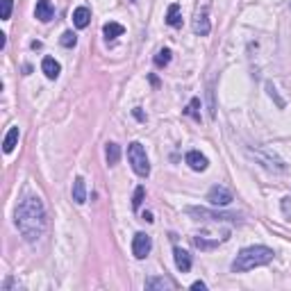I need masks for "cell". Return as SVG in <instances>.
Masks as SVG:
<instances>
[{
  "label": "cell",
  "instance_id": "obj_8",
  "mask_svg": "<svg viewBox=\"0 0 291 291\" xmlns=\"http://www.w3.org/2000/svg\"><path fill=\"white\" fill-rule=\"evenodd\" d=\"M186 164H189L193 171H207V166H209V162H207V157H205L200 150H189L186 153Z\"/></svg>",
  "mask_w": 291,
  "mask_h": 291
},
{
  "label": "cell",
  "instance_id": "obj_28",
  "mask_svg": "<svg viewBox=\"0 0 291 291\" xmlns=\"http://www.w3.org/2000/svg\"><path fill=\"white\" fill-rule=\"evenodd\" d=\"M141 218H143L146 223H153V221H155V218H153V214H150V212H143V214H141Z\"/></svg>",
  "mask_w": 291,
  "mask_h": 291
},
{
  "label": "cell",
  "instance_id": "obj_26",
  "mask_svg": "<svg viewBox=\"0 0 291 291\" xmlns=\"http://www.w3.org/2000/svg\"><path fill=\"white\" fill-rule=\"evenodd\" d=\"M266 91H268V95H271V98H273V100H275V103H277V107H280V109L284 107V100H282L280 95H277V89H275V86L271 84V82H268V84H266Z\"/></svg>",
  "mask_w": 291,
  "mask_h": 291
},
{
  "label": "cell",
  "instance_id": "obj_15",
  "mask_svg": "<svg viewBox=\"0 0 291 291\" xmlns=\"http://www.w3.org/2000/svg\"><path fill=\"white\" fill-rule=\"evenodd\" d=\"M18 136H21V130H18V127H9V132L5 134V141H3V150H5L7 155L12 153L14 148H16Z\"/></svg>",
  "mask_w": 291,
  "mask_h": 291
},
{
  "label": "cell",
  "instance_id": "obj_30",
  "mask_svg": "<svg viewBox=\"0 0 291 291\" xmlns=\"http://www.w3.org/2000/svg\"><path fill=\"white\" fill-rule=\"evenodd\" d=\"M5 45H7V36H5V34H0V50H3Z\"/></svg>",
  "mask_w": 291,
  "mask_h": 291
},
{
  "label": "cell",
  "instance_id": "obj_10",
  "mask_svg": "<svg viewBox=\"0 0 291 291\" xmlns=\"http://www.w3.org/2000/svg\"><path fill=\"white\" fill-rule=\"evenodd\" d=\"M41 71H43V75L48 77V80H57L59 73H62V66H59V62L55 57H43V62H41Z\"/></svg>",
  "mask_w": 291,
  "mask_h": 291
},
{
  "label": "cell",
  "instance_id": "obj_14",
  "mask_svg": "<svg viewBox=\"0 0 291 291\" xmlns=\"http://www.w3.org/2000/svg\"><path fill=\"white\" fill-rule=\"evenodd\" d=\"M173 257H175V266L180 268L182 273H186L191 268V255L186 253V250L175 248V250H173Z\"/></svg>",
  "mask_w": 291,
  "mask_h": 291
},
{
  "label": "cell",
  "instance_id": "obj_18",
  "mask_svg": "<svg viewBox=\"0 0 291 291\" xmlns=\"http://www.w3.org/2000/svg\"><path fill=\"white\" fill-rule=\"evenodd\" d=\"M105 157H107V164H109V166L118 164V159H121V146L114 143V141H109V143L105 146Z\"/></svg>",
  "mask_w": 291,
  "mask_h": 291
},
{
  "label": "cell",
  "instance_id": "obj_22",
  "mask_svg": "<svg viewBox=\"0 0 291 291\" xmlns=\"http://www.w3.org/2000/svg\"><path fill=\"white\" fill-rule=\"evenodd\" d=\"M168 62H171V50H168V48H162L157 55H155V66H157V68L168 66Z\"/></svg>",
  "mask_w": 291,
  "mask_h": 291
},
{
  "label": "cell",
  "instance_id": "obj_20",
  "mask_svg": "<svg viewBox=\"0 0 291 291\" xmlns=\"http://www.w3.org/2000/svg\"><path fill=\"white\" fill-rule=\"evenodd\" d=\"M221 241H223V239H221ZM221 241H218V239L207 241L205 236H193V246H196V248H200V250H212V248H216Z\"/></svg>",
  "mask_w": 291,
  "mask_h": 291
},
{
  "label": "cell",
  "instance_id": "obj_25",
  "mask_svg": "<svg viewBox=\"0 0 291 291\" xmlns=\"http://www.w3.org/2000/svg\"><path fill=\"white\" fill-rule=\"evenodd\" d=\"M59 43H62L64 48H73V45L77 43V36L73 34L71 30H68V32H64V34H62V39H59Z\"/></svg>",
  "mask_w": 291,
  "mask_h": 291
},
{
  "label": "cell",
  "instance_id": "obj_23",
  "mask_svg": "<svg viewBox=\"0 0 291 291\" xmlns=\"http://www.w3.org/2000/svg\"><path fill=\"white\" fill-rule=\"evenodd\" d=\"M12 9H14V0H0V18L3 21H9Z\"/></svg>",
  "mask_w": 291,
  "mask_h": 291
},
{
  "label": "cell",
  "instance_id": "obj_1",
  "mask_svg": "<svg viewBox=\"0 0 291 291\" xmlns=\"http://www.w3.org/2000/svg\"><path fill=\"white\" fill-rule=\"evenodd\" d=\"M14 223H16L21 236L27 244H36L48 230V214L41 203L39 196H27L21 205L16 207L14 214Z\"/></svg>",
  "mask_w": 291,
  "mask_h": 291
},
{
  "label": "cell",
  "instance_id": "obj_3",
  "mask_svg": "<svg viewBox=\"0 0 291 291\" xmlns=\"http://www.w3.org/2000/svg\"><path fill=\"white\" fill-rule=\"evenodd\" d=\"M127 162H130L132 171H134L139 177H148L150 175L148 155H146V148L139 143V141H132V143L127 146Z\"/></svg>",
  "mask_w": 291,
  "mask_h": 291
},
{
  "label": "cell",
  "instance_id": "obj_6",
  "mask_svg": "<svg viewBox=\"0 0 291 291\" xmlns=\"http://www.w3.org/2000/svg\"><path fill=\"white\" fill-rule=\"evenodd\" d=\"M150 250H153V239H150V234L136 232L134 239H132V255H134L136 259H146Z\"/></svg>",
  "mask_w": 291,
  "mask_h": 291
},
{
  "label": "cell",
  "instance_id": "obj_7",
  "mask_svg": "<svg viewBox=\"0 0 291 291\" xmlns=\"http://www.w3.org/2000/svg\"><path fill=\"white\" fill-rule=\"evenodd\" d=\"M207 200L214 205V207H225V205H230L234 198H232L230 189H225V186H221V184H214L207 193Z\"/></svg>",
  "mask_w": 291,
  "mask_h": 291
},
{
  "label": "cell",
  "instance_id": "obj_17",
  "mask_svg": "<svg viewBox=\"0 0 291 291\" xmlns=\"http://www.w3.org/2000/svg\"><path fill=\"white\" fill-rule=\"evenodd\" d=\"M209 30H212V25H209V18H207V14H198V16L193 18V32L196 34H200V36H205V34H209Z\"/></svg>",
  "mask_w": 291,
  "mask_h": 291
},
{
  "label": "cell",
  "instance_id": "obj_24",
  "mask_svg": "<svg viewBox=\"0 0 291 291\" xmlns=\"http://www.w3.org/2000/svg\"><path fill=\"white\" fill-rule=\"evenodd\" d=\"M143 196H146V189H143V186H136L134 196H132V209H134V212L141 207V203H143Z\"/></svg>",
  "mask_w": 291,
  "mask_h": 291
},
{
  "label": "cell",
  "instance_id": "obj_5",
  "mask_svg": "<svg viewBox=\"0 0 291 291\" xmlns=\"http://www.w3.org/2000/svg\"><path fill=\"white\" fill-rule=\"evenodd\" d=\"M186 214L196 216L198 221H230V223H239L241 221V214L234 212H212V209H205V207H186Z\"/></svg>",
  "mask_w": 291,
  "mask_h": 291
},
{
  "label": "cell",
  "instance_id": "obj_2",
  "mask_svg": "<svg viewBox=\"0 0 291 291\" xmlns=\"http://www.w3.org/2000/svg\"><path fill=\"white\" fill-rule=\"evenodd\" d=\"M273 250L266 248V246H250V248H244L239 255L234 257L232 262V271L234 273H246L250 268H257V266H264L273 259Z\"/></svg>",
  "mask_w": 291,
  "mask_h": 291
},
{
  "label": "cell",
  "instance_id": "obj_16",
  "mask_svg": "<svg viewBox=\"0 0 291 291\" xmlns=\"http://www.w3.org/2000/svg\"><path fill=\"white\" fill-rule=\"evenodd\" d=\"M123 32H125V27H123L121 23L109 21V23H105V25H103V34H105V39H107V41H114L116 36H121Z\"/></svg>",
  "mask_w": 291,
  "mask_h": 291
},
{
  "label": "cell",
  "instance_id": "obj_12",
  "mask_svg": "<svg viewBox=\"0 0 291 291\" xmlns=\"http://www.w3.org/2000/svg\"><path fill=\"white\" fill-rule=\"evenodd\" d=\"M89 23H91V9L89 7H77L75 12H73V25H75L77 30H84Z\"/></svg>",
  "mask_w": 291,
  "mask_h": 291
},
{
  "label": "cell",
  "instance_id": "obj_19",
  "mask_svg": "<svg viewBox=\"0 0 291 291\" xmlns=\"http://www.w3.org/2000/svg\"><path fill=\"white\" fill-rule=\"evenodd\" d=\"M166 23L171 27H180L182 25V16H180V5H175L173 3L171 7H168V12H166Z\"/></svg>",
  "mask_w": 291,
  "mask_h": 291
},
{
  "label": "cell",
  "instance_id": "obj_4",
  "mask_svg": "<svg viewBox=\"0 0 291 291\" xmlns=\"http://www.w3.org/2000/svg\"><path fill=\"white\" fill-rule=\"evenodd\" d=\"M248 155L255 157L264 168H268V171H273V173H284L286 171V164L282 162L271 148H264V146H259V148H248Z\"/></svg>",
  "mask_w": 291,
  "mask_h": 291
},
{
  "label": "cell",
  "instance_id": "obj_27",
  "mask_svg": "<svg viewBox=\"0 0 291 291\" xmlns=\"http://www.w3.org/2000/svg\"><path fill=\"white\" fill-rule=\"evenodd\" d=\"M191 289H193V291H205V289H207V284H205L203 280H198V282H193V284H191Z\"/></svg>",
  "mask_w": 291,
  "mask_h": 291
},
{
  "label": "cell",
  "instance_id": "obj_11",
  "mask_svg": "<svg viewBox=\"0 0 291 291\" xmlns=\"http://www.w3.org/2000/svg\"><path fill=\"white\" fill-rule=\"evenodd\" d=\"M146 289L148 291H164V289H173V280H168V277H164V275H159V277H148L146 280Z\"/></svg>",
  "mask_w": 291,
  "mask_h": 291
},
{
  "label": "cell",
  "instance_id": "obj_21",
  "mask_svg": "<svg viewBox=\"0 0 291 291\" xmlns=\"http://www.w3.org/2000/svg\"><path fill=\"white\" fill-rule=\"evenodd\" d=\"M200 100L198 98H191L189 100V105H186V109H184V114L186 116H191L193 121H200Z\"/></svg>",
  "mask_w": 291,
  "mask_h": 291
},
{
  "label": "cell",
  "instance_id": "obj_29",
  "mask_svg": "<svg viewBox=\"0 0 291 291\" xmlns=\"http://www.w3.org/2000/svg\"><path fill=\"white\" fill-rule=\"evenodd\" d=\"M134 116H136V118H139V121H146V114H143V112H141V109H139V107H136V109H134Z\"/></svg>",
  "mask_w": 291,
  "mask_h": 291
},
{
  "label": "cell",
  "instance_id": "obj_13",
  "mask_svg": "<svg viewBox=\"0 0 291 291\" xmlns=\"http://www.w3.org/2000/svg\"><path fill=\"white\" fill-rule=\"evenodd\" d=\"M73 203H77V205H84V203H86V184H84V177H75V182H73Z\"/></svg>",
  "mask_w": 291,
  "mask_h": 291
},
{
  "label": "cell",
  "instance_id": "obj_9",
  "mask_svg": "<svg viewBox=\"0 0 291 291\" xmlns=\"http://www.w3.org/2000/svg\"><path fill=\"white\" fill-rule=\"evenodd\" d=\"M34 16L39 18L41 23H48L50 18L55 16V7H53V3H50V0H36Z\"/></svg>",
  "mask_w": 291,
  "mask_h": 291
}]
</instances>
